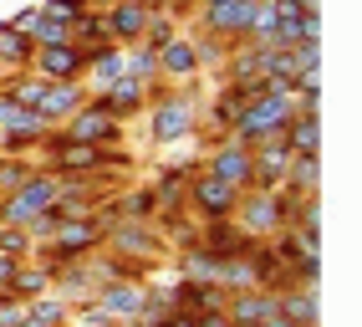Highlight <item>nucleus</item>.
I'll return each mask as SVG.
<instances>
[{"label":"nucleus","instance_id":"1","mask_svg":"<svg viewBox=\"0 0 362 327\" xmlns=\"http://www.w3.org/2000/svg\"><path fill=\"white\" fill-rule=\"evenodd\" d=\"M143 118H148V144L153 149H168V144H184L189 133L199 128V108H194V87H148V108H143Z\"/></svg>","mask_w":362,"mask_h":327},{"label":"nucleus","instance_id":"2","mask_svg":"<svg viewBox=\"0 0 362 327\" xmlns=\"http://www.w3.org/2000/svg\"><path fill=\"white\" fill-rule=\"evenodd\" d=\"M230 220L245 230V236L271 241L276 230L286 225V200H281V190H240V205H235Z\"/></svg>","mask_w":362,"mask_h":327},{"label":"nucleus","instance_id":"3","mask_svg":"<svg viewBox=\"0 0 362 327\" xmlns=\"http://www.w3.org/2000/svg\"><path fill=\"white\" fill-rule=\"evenodd\" d=\"M62 138H66V144H117V138H123V123L103 108V98H87L62 123Z\"/></svg>","mask_w":362,"mask_h":327},{"label":"nucleus","instance_id":"4","mask_svg":"<svg viewBox=\"0 0 362 327\" xmlns=\"http://www.w3.org/2000/svg\"><path fill=\"white\" fill-rule=\"evenodd\" d=\"M31 72H41L46 82H82V72H87V46H77V41L36 46Z\"/></svg>","mask_w":362,"mask_h":327},{"label":"nucleus","instance_id":"5","mask_svg":"<svg viewBox=\"0 0 362 327\" xmlns=\"http://www.w3.org/2000/svg\"><path fill=\"white\" fill-rule=\"evenodd\" d=\"M184 200L199 210V220H230V215H235V205H240V190L199 169L194 179H189V195H184Z\"/></svg>","mask_w":362,"mask_h":327},{"label":"nucleus","instance_id":"6","mask_svg":"<svg viewBox=\"0 0 362 327\" xmlns=\"http://www.w3.org/2000/svg\"><path fill=\"white\" fill-rule=\"evenodd\" d=\"M107 241H112V256H143V261L163 256V236L148 220H117L107 225Z\"/></svg>","mask_w":362,"mask_h":327},{"label":"nucleus","instance_id":"7","mask_svg":"<svg viewBox=\"0 0 362 327\" xmlns=\"http://www.w3.org/2000/svg\"><path fill=\"white\" fill-rule=\"evenodd\" d=\"M204 174H214V179L235 184V190H250V149H240L235 138H220V144H209Z\"/></svg>","mask_w":362,"mask_h":327},{"label":"nucleus","instance_id":"8","mask_svg":"<svg viewBox=\"0 0 362 327\" xmlns=\"http://www.w3.org/2000/svg\"><path fill=\"white\" fill-rule=\"evenodd\" d=\"M92 98L87 92V82H46V98L36 103V118L46 123V128H62L71 113H77L82 103Z\"/></svg>","mask_w":362,"mask_h":327},{"label":"nucleus","instance_id":"9","mask_svg":"<svg viewBox=\"0 0 362 327\" xmlns=\"http://www.w3.org/2000/svg\"><path fill=\"white\" fill-rule=\"evenodd\" d=\"M103 11V26H107V41L112 46H133L143 41V26H148V11L138 0H112V6H98Z\"/></svg>","mask_w":362,"mask_h":327},{"label":"nucleus","instance_id":"10","mask_svg":"<svg viewBox=\"0 0 362 327\" xmlns=\"http://www.w3.org/2000/svg\"><path fill=\"white\" fill-rule=\"evenodd\" d=\"M194 72H199V52L189 36H174L158 46V82H189Z\"/></svg>","mask_w":362,"mask_h":327},{"label":"nucleus","instance_id":"11","mask_svg":"<svg viewBox=\"0 0 362 327\" xmlns=\"http://www.w3.org/2000/svg\"><path fill=\"white\" fill-rule=\"evenodd\" d=\"M98 98H103V108L112 113L117 123H133V118H143V108H148V87H143V82H128V77H117L112 87L98 92Z\"/></svg>","mask_w":362,"mask_h":327},{"label":"nucleus","instance_id":"12","mask_svg":"<svg viewBox=\"0 0 362 327\" xmlns=\"http://www.w3.org/2000/svg\"><path fill=\"white\" fill-rule=\"evenodd\" d=\"M225 317H230V327H245V322H265V317H276V292H265V287L230 292Z\"/></svg>","mask_w":362,"mask_h":327},{"label":"nucleus","instance_id":"13","mask_svg":"<svg viewBox=\"0 0 362 327\" xmlns=\"http://www.w3.org/2000/svg\"><path fill=\"white\" fill-rule=\"evenodd\" d=\"M281 144L286 154H322V113H296L281 128Z\"/></svg>","mask_w":362,"mask_h":327},{"label":"nucleus","instance_id":"14","mask_svg":"<svg viewBox=\"0 0 362 327\" xmlns=\"http://www.w3.org/2000/svg\"><path fill=\"white\" fill-rule=\"evenodd\" d=\"M281 190L286 195H322V154H291Z\"/></svg>","mask_w":362,"mask_h":327},{"label":"nucleus","instance_id":"15","mask_svg":"<svg viewBox=\"0 0 362 327\" xmlns=\"http://www.w3.org/2000/svg\"><path fill=\"white\" fill-rule=\"evenodd\" d=\"M31 57H36V46L21 36L11 21H0V72H26Z\"/></svg>","mask_w":362,"mask_h":327},{"label":"nucleus","instance_id":"16","mask_svg":"<svg viewBox=\"0 0 362 327\" xmlns=\"http://www.w3.org/2000/svg\"><path fill=\"white\" fill-rule=\"evenodd\" d=\"M123 77L128 82H158V52L153 46H143V41H133V46H123Z\"/></svg>","mask_w":362,"mask_h":327},{"label":"nucleus","instance_id":"17","mask_svg":"<svg viewBox=\"0 0 362 327\" xmlns=\"http://www.w3.org/2000/svg\"><path fill=\"white\" fill-rule=\"evenodd\" d=\"M46 287H52V271H46L41 261H36V266L21 261V271L11 276V287H6V292H11V297H21V302H31V297H41Z\"/></svg>","mask_w":362,"mask_h":327},{"label":"nucleus","instance_id":"18","mask_svg":"<svg viewBox=\"0 0 362 327\" xmlns=\"http://www.w3.org/2000/svg\"><path fill=\"white\" fill-rule=\"evenodd\" d=\"M36 169H41V164H31L26 154H0V195L21 190V184H26Z\"/></svg>","mask_w":362,"mask_h":327},{"label":"nucleus","instance_id":"19","mask_svg":"<svg viewBox=\"0 0 362 327\" xmlns=\"http://www.w3.org/2000/svg\"><path fill=\"white\" fill-rule=\"evenodd\" d=\"M71 41H77V46H92V41H107V26H103V11L98 6H87L77 21H71Z\"/></svg>","mask_w":362,"mask_h":327},{"label":"nucleus","instance_id":"20","mask_svg":"<svg viewBox=\"0 0 362 327\" xmlns=\"http://www.w3.org/2000/svg\"><path fill=\"white\" fill-rule=\"evenodd\" d=\"M174 36H179L174 16H168V11H148V26H143V46H153V52H158V46H163V41H174Z\"/></svg>","mask_w":362,"mask_h":327},{"label":"nucleus","instance_id":"21","mask_svg":"<svg viewBox=\"0 0 362 327\" xmlns=\"http://www.w3.org/2000/svg\"><path fill=\"white\" fill-rule=\"evenodd\" d=\"M26 317H31V322H41V327L66 322V302H41V297H31V302H26Z\"/></svg>","mask_w":362,"mask_h":327},{"label":"nucleus","instance_id":"22","mask_svg":"<svg viewBox=\"0 0 362 327\" xmlns=\"http://www.w3.org/2000/svg\"><path fill=\"white\" fill-rule=\"evenodd\" d=\"M41 6V16H52V21H62V26H71L82 11H87V0H36Z\"/></svg>","mask_w":362,"mask_h":327},{"label":"nucleus","instance_id":"23","mask_svg":"<svg viewBox=\"0 0 362 327\" xmlns=\"http://www.w3.org/2000/svg\"><path fill=\"white\" fill-rule=\"evenodd\" d=\"M0 251H6V256H21V261H26V256H31V236H26V225H0Z\"/></svg>","mask_w":362,"mask_h":327},{"label":"nucleus","instance_id":"24","mask_svg":"<svg viewBox=\"0 0 362 327\" xmlns=\"http://www.w3.org/2000/svg\"><path fill=\"white\" fill-rule=\"evenodd\" d=\"M57 41H71V31L62 26V21H52V16H41L36 26H31V46H57Z\"/></svg>","mask_w":362,"mask_h":327},{"label":"nucleus","instance_id":"25","mask_svg":"<svg viewBox=\"0 0 362 327\" xmlns=\"http://www.w3.org/2000/svg\"><path fill=\"white\" fill-rule=\"evenodd\" d=\"M21 317H26V302L11 297V292H0V327H16Z\"/></svg>","mask_w":362,"mask_h":327},{"label":"nucleus","instance_id":"26","mask_svg":"<svg viewBox=\"0 0 362 327\" xmlns=\"http://www.w3.org/2000/svg\"><path fill=\"white\" fill-rule=\"evenodd\" d=\"M153 327H194V312H179V307H174L168 317H158Z\"/></svg>","mask_w":362,"mask_h":327},{"label":"nucleus","instance_id":"27","mask_svg":"<svg viewBox=\"0 0 362 327\" xmlns=\"http://www.w3.org/2000/svg\"><path fill=\"white\" fill-rule=\"evenodd\" d=\"M194 327H230V317H225V307H214V312H199Z\"/></svg>","mask_w":362,"mask_h":327},{"label":"nucleus","instance_id":"28","mask_svg":"<svg viewBox=\"0 0 362 327\" xmlns=\"http://www.w3.org/2000/svg\"><path fill=\"white\" fill-rule=\"evenodd\" d=\"M296 6H301V11L311 16V11H322V0H296Z\"/></svg>","mask_w":362,"mask_h":327},{"label":"nucleus","instance_id":"29","mask_svg":"<svg viewBox=\"0 0 362 327\" xmlns=\"http://www.w3.org/2000/svg\"><path fill=\"white\" fill-rule=\"evenodd\" d=\"M87 6H98V0H87Z\"/></svg>","mask_w":362,"mask_h":327},{"label":"nucleus","instance_id":"30","mask_svg":"<svg viewBox=\"0 0 362 327\" xmlns=\"http://www.w3.org/2000/svg\"><path fill=\"white\" fill-rule=\"evenodd\" d=\"M0 77H6V72H0Z\"/></svg>","mask_w":362,"mask_h":327}]
</instances>
